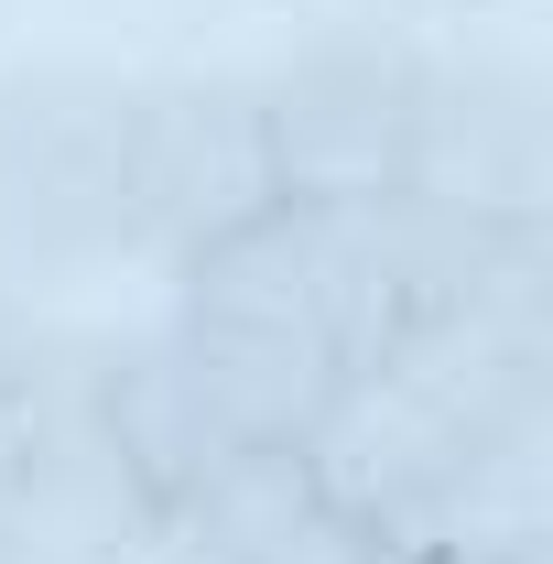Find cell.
I'll use <instances>...</instances> for the list:
<instances>
[{
    "label": "cell",
    "mask_w": 553,
    "mask_h": 564,
    "mask_svg": "<svg viewBox=\"0 0 553 564\" xmlns=\"http://www.w3.org/2000/svg\"><path fill=\"white\" fill-rule=\"evenodd\" d=\"M152 337L185 369L217 445H293L358 358L391 348L369 207H261L217 250L174 261V304L152 315Z\"/></svg>",
    "instance_id": "cell-1"
},
{
    "label": "cell",
    "mask_w": 553,
    "mask_h": 564,
    "mask_svg": "<svg viewBox=\"0 0 553 564\" xmlns=\"http://www.w3.org/2000/svg\"><path fill=\"white\" fill-rule=\"evenodd\" d=\"M131 261V76H0V282H76Z\"/></svg>",
    "instance_id": "cell-2"
},
{
    "label": "cell",
    "mask_w": 553,
    "mask_h": 564,
    "mask_svg": "<svg viewBox=\"0 0 553 564\" xmlns=\"http://www.w3.org/2000/svg\"><path fill=\"white\" fill-rule=\"evenodd\" d=\"M423 76L434 44L402 22H315L282 66L250 76L261 141H272V196L282 207H380L413 174L423 131Z\"/></svg>",
    "instance_id": "cell-3"
},
{
    "label": "cell",
    "mask_w": 553,
    "mask_h": 564,
    "mask_svg": "<svg viewBox=\"0 0 553 564\" xmlns=\"http://www.w3.org/2000/svg\"><path fill=\"white\" fill-rule=\"evenodd\" d=\"M272 196V141L250 76H131V261H196Z\"/></svg>",
    "instance_id": "cell-4"
},
{
    "label": "cell",
    "mask_w": 553,
    "mask_h": 564,
    "mask_svg": "<svg viewBox=\"0 0 553 564\" xmlns=\"http://www.w3.org/2000/svg\"><path fill=\"white\" fill-rule=\"evenodd\" d=\"M402 196L467 228H553V109L510 55H434Z\"/></svg>",
    "instance_id": "cell-5"
},
{
    "label": "cell",
    "mask_w": 553,
    "mask_h": 564,
    "mask_svg": "<svg viewBox=\"0 0 553 564\" xmlns=\"http://www.w3.org/2000/svg\"><path fill=\"white\" fill-rule=\"evenodd\" d=\"M152 554H174V564H391L337 499L304 478L293 445L228 456L207 489H185L163 510V543Z\"/></svg>",
    "instance_id": "cell-6"
},
{
    "label": "cell",
    "mask_w": 553,
    "mask_h": 564,
    "mask_svg": "<svg viewBox=\"0 0 553 564\" xmlns=\"http://www.w3.org/2000/svg\"><path fill=\"white\" fill-rule=\"evenodd\" d=\"M22 337H33V293H11V282H0V391H11V358H22Z\"/></svg>",
    "instance_id": "cell-7"
},
{
    "label": "cell",
    "mask_w": 553,
    "mask_h": 564,
    "mask_svg": "<svg viewBox=\"0 0 553 564\" xmlns=\"http://www.w3.org/2000/svg\"><path fill=\"white\" fill-rule=\"evenodd\" d=\"M488 564H553V543H543V554H488Z\"/></svg>",
    "instance_id": "cell-8"
}]
</instances>
